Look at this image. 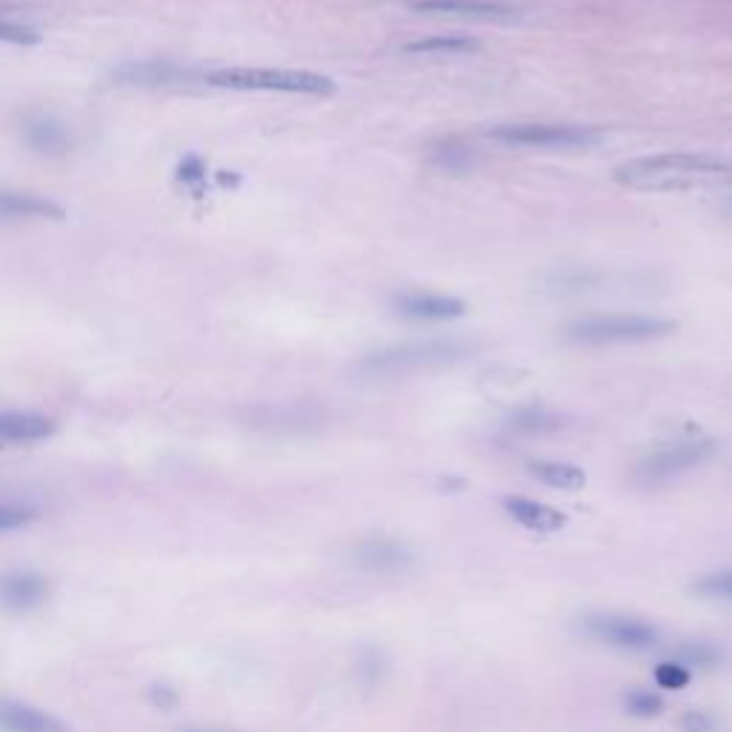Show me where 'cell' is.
Instances as JSON below:
<instances>
[{"label": "cell", "instance_id": "cell-1", "mask_svg": "<svg viewBox=\"0 0 732 732\" xmlns=\"http://www.w3.org/2000/svg\"><path fill=\"white\" fill-rule=\"evenodd\" d=\"M615 181L638 192H698L732 186V161L707 152H664L632 158L615 169Z\"/></svg>", "mask_w": 732, "mask_h": 732}, {"label": "cell", "instance_id": "cell-2", "mask_svg": "<svg viewBox=\"0 0 732 732\" xmlns=\"http://www.w3.org/2000/svg\"><path fill=\"white\" fill-rule=\"evenodd\" d=\"M209 86L238 89V92H289V95H312L326 98L338 92V83L318 72L298 69H258V66H232L206 75Z\"/></svg>", "mask_w": 732, "mask_h": 732}, {"label": "cell", "instance_id": "cell-3", "mask_svg": "<svg viewBox=\"0 0 732 732\" xmlns=\"http://www.w3.org/2000/svg\"><path fill=\"white\" fill-rule=\"evenodd\" d=\"M469 355V344L455 341V338H435V341H415V344H401L372 352L361 361V372L369 378H398V375H412L421 369H438L464 361Z\"/></svg>", "mask_w": 732, "mask_h": 732}, {"label": "cell", "instance_id": "cell-4", "mask_svg": "<svg viewBox=\"0 0 732 732\" xmlns=\"http://www.w3.org/2000/svg\"><path fill=\"white\" fill-rule=\"evenodd\" d=\"M675 332L670 318L652 315H590L578 318L564 329V338L578 346H615V344H644Z\"/></svg>", "mask_w": 732, "mask_h": 732}, {"label": "cell", "instance_id": "cell-5", "mask_svg": "<svg viewBox=\"0 0 732 732\" xmlns=\"http://www.w3.org/2000/svg\"><path fill=\"white\" fill-rule=\"evenodd\" d=\"M712 441L704 438H690V441H678V444H667V447L655 449L650 455H644L635 469L632 478L638 487H667L675 478L687 475L692 469L704 467L712 458Z\"/></svg>", "mask_w": 732, "mask_h": 732}, {"label": "cell", "instance_id": "cell-6", "mask_svg": "<svg viewBox=\"0 0 732 732\" xmlns=\"http://www.w3.org/2000/svg\"><path fill=\"white\" fill-rule=\"evenodd\" d=\"M489 138L507 146H538V149H587L601 141L592 126L575 123H504L489 132Z\"/></svg>", "mask_w": 732, "mask_h": 732}, {"label": "cell", "instance_id": "cell-7", "mask_svg": "<svg viewBox=\"0 0 732 732\" xmlns=\"http://www.w3.org/2000/svg\"><path fill=\"white\" fill-rule=\"evenodd\" d=\"M584 630L598 644H607L615 650L647 652L661 644V630L627 612H592L584 618Z\"/></svg>", "mask_w": 732, "mask_h": 732}, {"label": "cell", "instance_id": "cell-8", "mask_svg": "<svg viewBox=\"0 0 732 732\" xmlns=\"http://www.w3.org/2000/svg\"><path fill=\"white\" fill-rule=\"evenodd\" d=\"M409 9L427 12V15H447L461 21L481 23H515L521 12L501 0H407Z\"/></svg>", "mask_w": 732, "mask_h": 732}, {"label": "cell", "instance_id": "cell-9", "mask_svg": "<svg viewBox=\"0 0 732 732\" xmlns=\"http://www.w3.org/2000/svg\"><path fill=\"white\" fill-rule=\"evenodd\" d=\"M392 309L409 321H452L467 312V304L435 292H404L392 298Z\"/></svg>", "mask_w": 732, "mask_h": 732}, {"label": "cell", "instance_id": "cell-10", "mask_svg": "<svg viewBox=\"0 0 732 732\" xmlns=\"http://www.w3.org/2000/svg\"><path fill=\"white\" fill-rule=\"evenodd\" d=\"M412 561H415L412 549L395 538H366L355 547V564L366 572L392 575V572L409 570Z\"/></svg>", "mask_w": 732, "mask_h": 732}, {"label": "cell", "instance_id": "cell-11", "mask_svg": "<svg viewBox=\"0 0 732 732\" xmlns=\"http://www.w3.org/2000/svg\"><path fill=\"white\" fill-rule=\"evenodd\" d=\"M49 595V581L38 572H3L0 575V607L9 612H32Z\"/></svg>", "mask_w": 732, "mask_h": 732}, {"label": "cell", "instance_id": "cell-12", "mask_svg": "<svg viewBox=\"0 0 732 732\" xmlns=\"http://www.w3.org/2000/svg\"><path fill=\"white\" fill-rule=\"evenodd\" d=\"M504 509L512 521H518L529 532H558V529L567 527V515L561 509L541 504V501L527 498V495H507Z\"/></svg>", "mask_w": 732, "mask_h": 732}, {"label": "cell", "instance_id": "cell-13", "mask_svg": "<svg viewBox=\"0 0 732 732\" xmlns=\"http://www.w3.org/2000/svg\"><path fill=\"white\" fill-rule=\"evenodd\" d=\"M0 732H66L49 712L21 701H0Z\"/></svg>", "mask_w": 732, "mask_h": 732}, {"label": "cell", "instance_id": "cell-14", "mask_svg": "<svg viewBox=\"0 0 732 732\" xmlns=\"http://www.w3.org/2000/svg\"><path fill=\"white\" fill-rule=\"evenodd\" d=\"M55 432V421L35 412H0V444L3 441H43Z\"/></svg>", "mask_w": 732, "mask_h": 732}, {"label": "cell", "instance_id": "cell-15", "mask_svg": "<svg viewBox=\"0 0 732 732\" xmlns=\"http://www.w3.org/2000/svg\"><path fill=\"white\" fill-rule=\"evenodd\" d=\"M529 475L535 481H541L549 489H561V492H575V489L587 487V472L567 461H532L529 464Z\"/></svg>", "mask_w": 732, "mask_h": 732}, {"label": "cell", "instance_id": "cell-16", "mask_svg": "<svg viewBox=\"0 0 732 732\" xmlns=\"http://www.w3.org/2000/svg\"><path fill=\"white\" fill-rule=\"evenodd\" d=\"M63 206L52 204L38 195H21V192H0V218H52L63 221Z\"/></svg>", "mask_w": 732, "mask_h": 732}, {"label": "cell", "instance_id": "cell-17", "mask_svg": "<svg viewBox=\"0 0 732 732\" xmlns=\"http://www.w3.org/2000/svg\"><path fill=\"white\" fill-rule=\"evenodd\" d=\"M561 427H564L561 415H555V412H549V409L541 407L521 409V412H515L512 421H509V429H512L515 435H524V438L552 435V432H558Z\"/></svg>", "mask_w": 732, "mask_h": 732}, {"label": "cell", "instance_id": "cell-18", "mask_svg": "<svg viewBox=\"0 0 732 732\" xmlns=\"http://www.w3.org/2000/svg\"><path fill=\"white\" fill-rule=\"evenodd\" d=\"M478 49H481V43L472 38H458V35H435V38L404 43V52L409 55H469Z\"/></svg>", "mask_w": 732, "mask_h": 732}, {"label": "cell", "instance_id": "cell-19", "mask_svg": "<svg viewBox=\"0 0 732 732\" xmlns=\"http://www.w3.org/2000/svg\"><path fill=\"white\" fill-rule=\"evenodd\" d=\"M672 658L678 664H684L690 672L712 670V667H718L724 661V652L718 650L715 644H710V641H684V644L675 647Z\"/></svg>", "mask_w": 732, "mask_h": 732}, {"label": "cell", "instance_id": "cell-20", "mask_svg": "<svg viewBox=\"0 0 732 732\" xmlns=\"http://www.w3.org/2000/svg\"><path fill=\"white\" fill-rule=\"evenodd\" d=\"M26 141L38 152H63L69 143V135L61 123L41 118V121H32L26 126Z\"/></svg>", "mask_w": 732, "mask_h": 732}, {"label": "cell", "instance_id": "cell-21", "mask_svg": "<svg viewBox=\"0 0 732 732\" xmlns=\"http://www.w3.org/2000/svg\"><path fill=\"white\" fill-rule=\"evenodd\" d=\"M655 684L658 687H664V690H684L687 684L692 681V672L684 667V664H678L675 658H667V661H661L658 667H655Z\"/></svg>", "mask_w": 732, "mask_h": 732}, {"label": "cell", "instance_id": "cell-22", "mask_svg": "<svg viewBox=\"0 0 732 732\" xmlns=\"http://www.w3.org/2000/svg\"><path fill=\"white\" fill-rule=\"evenodd\" d=\"M624 707L635 718H652V715H661L664 701H661V695H655L652 690H632L624 698Z\"/></svg>", "mask_w": 732, "mask_h": 732}, {"label": "cell", "instance_id": "cell-23", "mask_svg": "<svg viewBox=\"0 0 732 732\" xmlns=\"http://www.w3.org/2000/svg\"><path fill=\"white\" fill-rule=\"evenodd\" d=\"M695 592L704 595V598H715V601H732V570L704 575L695 584Z\"/></svg>", "mask_w": 732, "mask_h": 732}, {"label": "cell", "instance_id": "cell-24", "mask_svg": "<svg viewBox=\"0 0 732 732\" xmlns=\"http://www.w3.org/2000/svg\"><path fill=\"white\" fill-rule=\"evenodd\" d=\"M38 518V512L26 504H0V532H12L26 524H32Z\"/></svg>", "mask_w": 732, "mask_h": 732}, {"label": "cell", "instance_id": "cell-25", "mask_svg": "<svg viewBox=\"0 0 732 732\" xmlns=\"http://www.w3.org/2000/svg\"><path fill=\"white\" fill-rule=\"evenodd\" d=\"M0 43H12V46H35L41 43L38 29L32 26H23L15 21H0Z\"/></svg>", "mask_w": 732, "mask_h": 732}, {"label": "cell", "instance_id": "cell-26", "mask_svg": "<svg viewBox=\"0 0 732 732\" xmlns=\"http://www.w3.org/2000/svg\"><path fill=\"white\" fill-rule=\"evenodd\" d=\"M715 730V718L710 712L692 710L684 715V732H712Z\"/></svg>", "mask_w": 732, "mask_h": 732}, {"label": "cell", "instance_id": "cell-27", "mask_svg": "<svg viewBox=\"0 0 732 732\" xmlns=\"http://www.w3.org/2000/svg\"><path fill=\"white\" fill-rule=\"evenodd\" d=\"M152 701H155V704H161L163 710H166V707H172L178 698H175V692L169 690V687H155V690H152Z\"/></svg>", "mask_w": 732, "mask_h": 732}, {"label": "cell", "instance_id": "cell-28", "mask_svg": "<svg viewBox=\"0 0 732 732\" xmlns=\"http://www.w3.org/2000/svg\"><path fill=\"white\" fill-rule=\"evenodd\" d=\"M189 732H218V730H189Z\"/></svg>", "mask_w": 732, "mask_h": 732}]
</instances>
